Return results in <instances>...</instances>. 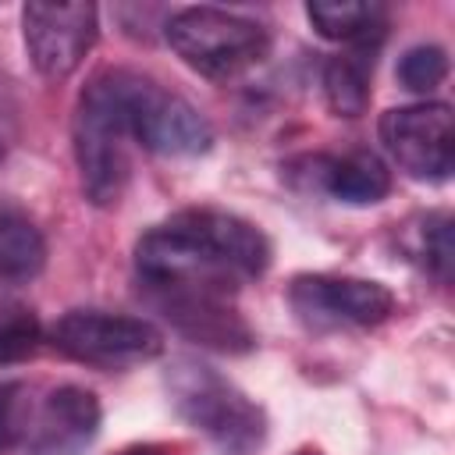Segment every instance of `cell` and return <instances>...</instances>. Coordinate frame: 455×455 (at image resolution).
Instances as JSON below:
<instances>
[{
  "mask_svg": "<svg viewBox=\"0 0 455 455\" xmlns=\"http://www.w3.org/2000/svg\"><path fill=\"white\" fill-rule=\"evenodd\" d=\"M270 267L267 235L238 213L192 206L135 242V270L153 291L228 295Z\"/></svg>",
  "mask_w": 455,
  "mask_h": 455,
  "instance_id": "cell-1",
  "label": "cell"
},
{
  "mask_svg": "<svg viewBox=\"0 0 455 455\" xmlns=\"http://www.w3.org/2000/svg\"><path fill=\"white\" fill-rule=\"evenodd\" d=\"M75 164L92 206H114L128 185V107H124V68L96 71L75 103L71 121Z\"/></svg>",
  "mask_w": 455,
  "mask_h": 455,
  "instance_id": "cell-2",
  "label": "cell"
},
{
  "mask_svg": "<svg viewBox=\"0 0 455 455\" xmlns=\"http://www.w3.org/2000/svg\"><path fill=\"white\" fill-rule=\"evenodd\" d=\"M167 395L178 416L210 437L224 455H249L267 437L263 409L235 387L220 370L199 359H174L167 370Z\"/></svg>",
  "mask_w": 455,
  "mask_h": 455,
  "instance_id": "cell-3",
  "label": "cell"
},
{
  "mask_svg": "<svg viewBox=\"0 0 455 455\" xmlns=\"http://www.w3.org/2000/svg\"><path fill=\"white\" fill-rule=\"evenodd\" d=\"M164 36L192 71L217 82L245 75L270 50V36L259 21L206 4L174 11L164 25Z\"/></svg>",
  "mask_w": 455,
  "mask_h": 455,
  "instance_id": "cell-4",
  "label": "cell"
},
{
  "mask_svg": "<svg viewBox=\"0 0 455 455\" xmlns=\"http://www.w3.org/2000/svg\"><path fill=\"white\" fill-rule=\"evenodd\" d=\"M50 345L75 363L100 370H124L156 359L164 352V334L146 316L71 309L50 327Z\"/></svg>",
  "mask_w": 455,
  "mask_h": 455,
  "instance_id": "cell-5",
  "label": "cell"
},
{
  "mask_svg": "<svg viewBox=\"0 0 455 455\" xmlns=\"http://www.w3.org/2000/svg\"><path fill=\"white\" fill-rule=\"evenodd\" d=\"M124 107L132 139L149 153L199 156L213 142V128L199 107L132 68H124Z\"/></svg>",
  "mask_w": 455,
  "mask_h": 455,
  "instance_id": "cell-6",
  "label": "cell"
},
{
  "mask_svg": "<svg viewBox=\"0 0 455 455\" xmlns=\"http://www.w3.org/2000/svg\"><path fill=\"white\" fill-rule=\"evenodd\" d=\"M380 142L416 181H448L455 171V114L448 103L423 100L409 107H391L380 114Z\"/></svg>",
  "mask_w": 455,
  "mask_h": 455,
  "instance_id": "cell-7",
  "label": "cell"
},
{
  "mask_svg": "<svg viewBox=\"0 0 455 455\" xmlns=\"http://www.w3.org/2000/svg\"><path fill=\"white\" fill-rule=\"evenodd\" d=\"M288 306L313 331L331 327H377L395 313V295L380 281L299 274L288 284Z\"/></svg>",
  "mask_w": 455,
  "mask_h": 455,
  "instance_id": "cell-8",
  "label": "cell"
},
{
  "mask_svg": "<svg viewBox=\"0 0 455 455\" xmlns=\"http://www.w3.org/2000/svg\"><path fill=\"white\" fill-rule=\"evenodd\" d=\"M21 36L32 68L60 82L68 78L100 36V11L92 4H25L21 7Z\"/></svg>",
  "mask_w": 455,
  "mask_h": 455,
  "instance_id": "cell-9",
  "label": "cell"
},
{
  "mask_svg": "<svg viewBox=\"0 0 455 455\" xmlns=\"http://www.w3.org/2000/svg\"><path fill=\"white\" fill-rule=\"evenodd\" d=\"M100 434V402L78 384H60L28 405L21 444L32 455H78Z\"/></svg>",
  "mask_w": 455,
  "mask_h": 455,
  "instance_id": "cell-10",
  "label": "cell"
},
{
  "mask_svg": "<svg viewBox=\"0 0 455 455\" xmlns=\"http://www.w3.org/2000/svg\"><path fill=\"white\" fill-rule=\"evenodd\" d=\"M164 316L192 341L217 348V352H249L252 331L249 323L228 306V295L210 291H156Z\"/></svg>",
  "mask_w": 455,
  "mask_h": 455,
  "instance_id": "cell-11",
  "label": "cell"
},
{
  "mask_svg": "<svg viewBox=\"0 0 455 455\" xmlns=\"http://www.w3.org/2000/svg\"><path fill=\"white\" fill-rule=\"evenodd\" d=\"M309 171H302L309 178L313 188L327 192L338 203L348 206H373L391 192V171L387 164L370 153V149H352L341 156H306L302 160Z\"/></svg>",
  "mask_w": 455,
  "mask_h": 455,
  "instance_id": "cell-12",
  "label": "cell"
},
{
  "mask_svg": "<svg viewBox=\"0 0 455 455\" xmlns=\"http://www.w3.org/2000/svg\"><path fill=\"white\" fill-rule=\"evenodd\" d=\"M306 18L323 39L352 50H377L387 32V7L373 0H313L306 4Z\"/></svg>",
  "mask_w": 455,
  "mask_h": 455,
  "instance_id": "cell-13",
  "label": "cell"
},
{
  "mask_svg": "<svg viewBox=\"0 0 455 455\" xmlns=\"http://www.w3.org/2000/svg\"><path fill=\"white\" fill-rule=\"evenodd\" d=\"M46 267V238L21 210H0V281L25 284Z\"/></svg>",
  "mask_w": 455,
  "mask_h": 455,
  "instance_id": "cell-14",
  "label": "cell"
},
{
  "mask_svg": "<svg viewBox=\"0 0 455 455\" xmlns=\"http://www.w3.org/2000/svg\"><path fill=\"white\" fill-rule=\"evenodd\" d=\"M377 50H352L338 53L323 68V96L338 117H359L370 103V75H373Z\"/></svg>",
  "mask_w": 455,
  "mask_h": 455,
  "instance_id": "cell-15",
  "label": "cell"
},
{
  "mask_svg": "<svg viewBox=\"0 0 455 455\" xmlns=\"http://www.w3.org/2000/svg\"><path fill=\"white\" fill-rule=\"evenodd\" d=\"M405 252L437 281H451V267H455V242H451V213H427L416 220Z\"/></svg>",
  "mask_w": 455,
  "mask_h": 455,
  "instance_id": "cell-16",
  "label": "cell"
},
{
  "mask_svg": "<svg viewBox=\"0 0 455 455\" xmlns=\"http://www.w3.org/2000/svg\"><path fill=\"white\" fill-rule=\"evenodd\" d=\"M43 345V323L32 309H4L0 313V366L25 363Z\"/></svg>",
  "mask_w": 455,
  "mask_h": 455,
  "instance_id": "cell-17",
  "label": "cell"
},
{
  "mask_svg": "<svg viewBox=\"0 0 455 455\" xmlns=\"http://www.w3.org/2000/svg\"><path fill=\"white\" fill-rule=\"evenodd\" d=\"M448 75V53L437 46V43H419L412 50L402 53L398 60V82L409 89V92H434Z\"/></svg>",
  "mask_w": 455,
  "mask_h": 455,
  "instance_id": "cell-18",
  "label": "cell"
},
{
  "mask_svg": "<svg viewBox=\"0 0 455 455\" xmlns=\"http://www.w3.org/2000/svg\"><path fill=\"white\" fill-rule=\"evenodd\" d=\"M28 387L11 380L0 384V448H14L25 437V419H28Z\"/></svg>",
  "mask_w": 455,
  "mask_h": 455,
  "instance_id": "cell-19",
  "label": "cell"
},
{
  "mask_svg": "<svg viewBox=\"0 0 455 455\" xmlns=\"http://www.w3.org/2000/svg\"><path fill=\"white\" fill-rule=\"evenodd\" d=\"M14 135H18V107H14V96H11L7 78L0 75V164L11 153Z\"/></svg>",
  "mask_w": 455,
  "mask_h": 455,
  "instance_id": "cell-20",
  "label": "cell"
},
{
  "mask_svg": "<svg viewBox=\"0 0 455 455\" xmlns=\"http://www.w3.org/2000/svg\"><path fill=\"white\" fill-rule=\"evenodd\" d=\"M117 455H174V451L167 444H132V448H124Z\"/></svg>",
  "mask_w": 455,
  "mask_h": 455,
  "instance_id": "cell-21",
  "label": "cell"
},
{
  "mask_svg": "<svg viewBox=\"0 0 455 455\" xmlns=\"http://www.w3.org/2000/svg\"><path fill=\"white\" fill-rule=\"evenodd\" d=\"M302 455H313V451H302Z\"/></svg>",
  "mask_w": 455,
  "mask_h": 455,
  "instance_id": "cell-22",
  "label": "cell"
}]
</instances>
